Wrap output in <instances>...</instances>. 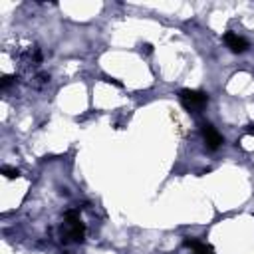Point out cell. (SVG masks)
Instances as JSON below:
<instances>
[{"instance_id": "obj_1", "label": "cell", "mask_w": 254, "mask_h": 254, "mask_svg": "<svg viewBox=\"0 0 254 254\" xmlns=\"http://www.w3.org/2000/svg\"><path fill=\"white\" fill-rule=\"evenodd\" d=\"M66 225H68V231H66V240H74V242H82L84 236H85V227L80 218V212L78 211H68L66 212Z\"/></svg>"}, {"instance_id": "obj_2", "label": "cell", "mask_w": 254, "mask_h": 254, "mask_svg": "<svg viewBox=\"0 0 254 254\" xmlns=\"http://www.w3.org/2000/svg\"><path fill=\"white\" fill-rule=\"evenodd\" d=\"M181 98V104L189 109V111H195V109H201L207 106L209 102V95L205 91H199V89H183L179 93Z\"/></svg>"}, {"instance_id": "obj_3", "label": "cell", "mask_w": 254, "mask_h": 254, "mask_svg": "<svg viewBox=\"0 0 254 254\" xmlns=\"http://www.w3.org/2000/svg\"><path fill=\"white\" fill-rule=\"evenodd\" d=\"M203 137H205V143H207L209 149H218L220 143H222L220 133L214 129L211 123H203Z\"/></svg>"}, {"instance_id": "obj_4", "label": "cell", "mask_w": 254, "mask_h": 254, "mask_svg": "<svg viewBox=\"0 0 254 254\" xmlns=\"http://www.w3.org/2000/svg\"><path fill=\"white\" fill-rule=\"evenodd\" d=\"M225 42H227V46L234 54H242V52L248 50V42L244 38H240L238 34H234V32H227V34H225Z\"/></svg>"}, {"instance_id": "obj_5", "label": "cell", "mask_w": 254, "mask_h": 254, "mask_svg": "<svg viewBox=\"0 0 254 254\" xmlns=\"http://www.w3.org/2000/svg\"><path fill=\"white\" fill-rule=\"evenodd\" d=\"M185 244H187L189 248H193V250H195V254H214L212 246H211V244H207V242H201V240H187Z\"/></svg>"}, {"instance_id": "obj_6", "label": "cell", "mask_w": 254, "mask_h": 254, "mask_svg": "<svg viewBox=\"0 0 254 254\" xmlns=\"http://www.w3.org/2000/svg\"><path fill=\"white\" fill-rule=\"evenodd\" d=\"M2 175H4L6 179H16V177H20V171H18V169H14V167L4 165V167H2Z\"/></svg>"}, {"instance_id": "obj_7", "label": "cell", "mask_w": 254, "mask_h": 254, "mask_svg": "<svg viewBox=\"0 0 254 254\" xmlns=\"http://www.w3.org/2000/svg\"><path fill=\"white\" fill-rule=\"evenodd\" d=\"M12 80H14L12 76H4V78H2V87H8V85L12 84Z\"/></svg>"}, {"instance_id": "obj_8", "label": "cell", "mask_w": 254, "mask_h": 254, "mask_svg": "<svg viewBox=\"0 0 254 254\" xmlns=\"http://www.w3.org/2000/svg\"><path fill=\"white\" fill-rule=\"evenodd\" d=\"M248 133H250V135L254 133V125H252V127H248Z\"/></svg>"}, {"instance_id": "obj_9", "label": "cell", "mask_w": 254, "mask_h": 254, "mask_svg": "<svg viewBox=\"0 0 254 254\" xmlns=\"http://www.w3.org/2000/svg\"><path fill=\"white\" fill-rule=\"evenodd\" d=\"M64 254H68V252H64Z\"/></svg>"}]
</instances>
